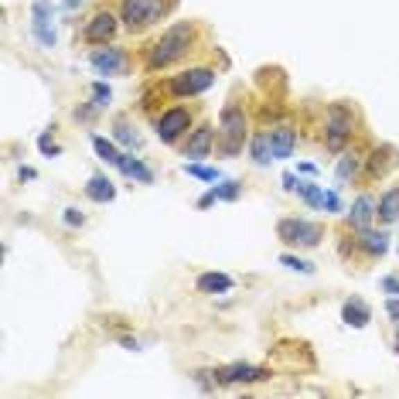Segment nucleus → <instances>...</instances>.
Segmentation results:
<instances>
[{
	"mask_svg": "<svg viewBox=\"0 0 399 399\" xmlns=\"http://www.w3.org/2000/svg\"><path fill=\"white\" fill-rule=\"evenodd\" d=\"M65 3H69V7H76V3H82V0H65Z\"/></svg>",
	"mask_w": 399,
	"mask_h": 399,
	"instance_id": "e433bc0d",
	"label": "nucleus"
},
{
	"mask_svg": "<svg viewBox=\"0 0 399 399\" xmlns=\"http://www.w3.org/2000/svg\"><path fill=\"white\" fill-rule=\"evenodd\" d=\"M270 137H273V158H294V147H297V130L294 126H277V130H270Z\"/></svg>",
	"mask_w": 399,
	"mask_h": 399,
	"instance_id": "4468645a",
	"label": "nucleus"
},
{
	"mask_svg": "<svg viewBox=\"0 0 399 399\" xmlns=\"http://www.w3.org/2000/svg\"><path fill=\"white\" fill-rule=\"evenodd\" d=\"M246 133H249V123H246V110L239 103H229L219 117V154L222 158H236L246 144Z\"/></svg>",
	"mask_w": 399,
	"mask_h": 399,
	"instance_id": "f03ea898",
	"label": "nucleus"
},
{
	"mask_svg": "<svg viewBox=\"0 0 399 399\" xmlns=\"http://www.w3.org/2000/svg\"><path fill=\"white\" fill-rule=\"evenodd\" d=\"M352 133H355V113H352V106L348 103H331L328 113H324V147L331 154H338V151H345V144L352 140Z\"/></svg>",
	"mask_w": 399,
	"mask_h": 399,
	"instance_id": "7ed1b4c3",
	"label": "nucleus"
},
{
	"mask_svg": "<svg viewBox=\"0 0 399 399\" xmlns=\"http://www.w3.org/2000/svg\"><path fill=\"white\" fill-rule=\"evenodd\" d=\"M300 198L307 201L311 208H321V201H324V188H318V185H311V181H300L297 178V188H294Z\"/></svg>",
	"mask_w": 399,
	"mask_h": 399,
	"instance_id": "5701e85b",
	"label": "nucleus"
},
{
	"mask_svg": "<svg viewBox=\"0 0 399 399\" xmlns=\"http://www.w3.org/2000/svg\"><path fill=\"white\" fill-rule=\"evenodd\" d=\"M164 17V0H123L120 21L126 31H144Z\"/></svg>",
	"mask_w": 399,
	"mask_h": 399,
	"instance_id": "20e7f679",
	"label": "nucleus"
},
{
	"mask_svg": "<svg viewBox=\"0 0 399 399\" xmlns=\"http://www.w3.org/2000/svg\"><path fill=\"white\" fill-rule=\"evenodd\" d=\"M215 195H219V201H236L239 198V181H222V185H215Z\"/></svg>",
	"mask_w": 399,
	"mask_h": 399,
	"instance_id": "cd10ccee",
	"label": "nucleus"
},
{
	"mask_svg": "<svg viewBox=\"0 0 399 399\" xmlns=\"http://www.w3.org/2000/svg\"><path fill=\"white\" fill-rule=\"evenodd\" d=\"M359 249L362 253H368V256H382V253L389 249V236H386V232H372V229H365V232H359Z\"/></svg>",
	"mask_w": 399,
	"mask_h": 399,
	"instance_id": "6ab92c4d",
	"label": "nucleus"
},
{
	"mask_svg": "<svg viewBox=\"0 0 399 399\" xmlns=\"http://www.w3.org/2000/svg\"><path fill=\"white\" fill-rule=\"evenodd\" d=\"M117 28H120V21H117L113 10H96V14L85 21L82 38L89 41V44H110L113 35H117Z\"/></svg>",
	"mask_w": 399,
	"mask_h": 399,
	"instance_id": "1a4fd4ad",
	"label": "nucleus"
},
{
	"mask_svg": "<svg viewBox=\"0 0 399 399\" xmlns=\"http://www.w3.org/2000/svg\"><path fill=\"white\" fill-rule=\"evenodd\" d=\"M195 287H198V294H229L232 290V277H226V273H201Z\"/></svg>",
	"mask_w": 399,
	"mask_h": 399,
	"instance_id": "aec40b11",
	"label": "nucleus"
},
{
	"mask_svg": "<svg viewBox=\"0 0 399 399\" xmlns=\"http://www.w3.org/2000/svg\"><path fill=\"white\" fill-rule=\"evenodd\" d=\"M362 167V158L359 154H345V158L338 160V181H348V178H355Z\"/></svg>",
	"mask_w": 399,
	"mask_h": 399,
	"instance_id": "b1692460",
	"label": "nucleus"
},
{
	"mask_svg": "<svg viewBox=\"0 0 399 399\" xmlns=\"http://www.w3.org/2000/svg\"><path fill=\"white\" fill-rule=\"evenodd\" d=\"M85 195H89L92 201H99V205H106V201L117 198V185H113L106 174H92L89 185H85Z\"/></svg>",
	"mask_w": 399,
	"mask_h": 399,
	"instance_id": "2eb2a0df",
	"label": "nucleus"
},
{
	"mask_svg": "<svg viewBox=\"0 0 399 399\" xmlns=\"http://www.w3.org/2000/svg\"><path fill=\"white\" fill-rule=\"evenodd\" d=\"M215 140H219V130L215 126H208V123H201L192 130V137H188V144H185V158L188 160H201L212 154V147H215Z\"/></svg>",
	"mask_w": 399,
	"mask_h": 399,
	"instance_id": "9b49d317",
	"label": "nucleus"
},
{
	"mask_svg": "<svg viewBox=\"0 0 399 399\" xmlns=\"http://www.w3.org/2000/svg\"><path fill=\"white\" fill-rule=\"evenodd\" d=\"M212 82H215V72L201 65V69H188V72L174 76L167 82V92L178 96V99H188V96H201L205 89H212Z\"/></svg>",
	"mask_w": 399,
	"mask_h": 399,
	"instance_id": "423d86ee",
	"label": "nucleus"
},
{
	"mask_svg": "<svg viewBox=\"0 0 399 399\" xmlns=\"http://www.w3.org/2000/svg\"><path fill=\"white\" fill-rule=\"evenodd\" d=\"M120 171L126 174V178L140 181V185H151V181H154V174H151V171H147L140 160H137V158H126V154H123V160H120Z\"/></svg>",
	"mask_w": 399,
	"mask_h": 399,
	"instance_id": "412c9836",
	"label": "nucleus"
},
{
	"mask_svg": "<svg viewBox=\"0 0 399 399\" xmlns=\"http://www.w3.org/2000/svg\"><path fill=\"white\" fill-rule=\"evenodd\" d=\"M375 219H379L382 226H393V222H399V188H389V192L379 198Z\"/></svg>",
	"mask_w": 399,
	"mask_h": 399,
	"instance_id": "a211bd4d",
	"label": "nucleus"
},
{
	"mask_svg": "<svg viewBox=\"0 0 399 399\" xmlns=\"http://www.w3.org/2000/svg\"><path fill=\"white\" fill-rule=\"evenodd\" d=\"M382 290L396 297V294H399V280H396V277H386V280H382Z\"/></svg>",
	"mask_w": 399,
	"mask_h": 399,
	"instance_id": "72a5a7b5",
	"label": "nucleus"
},
{
	"mask_svg": "<svg viewBox=\"0 0 399 399\" xmlns=\"http://www.w3.org/2000/svg\"><path fill=\"white\" fill-rule=\"evenodd\" d=\"M283 188L294 192V188H297V178H294V174H283Z\"/></svg>",
	"mask_w": 399,
	"mask_h": 399,
	"instance_id": "c9c22d12",
	"label": "nucleus"
},
{
	"mask_svg": "<svg viewBox=\"0 0 399 399\" xmlns=\"http://www.w3.org/2000/svg\"><path fill=\"white\" fill-rule=\"evenodd\" d=\"M62 219H65V226H72V229L85 222V215H82L79 208H65V215H62Z\"/></svg>",
	"mask_w": 399,
	"mask_h": 399,
	"instance_id": "c756f323",
	"label": "nucleus"
},
{
	"mask_svg": "<svg viewBox=\"0 0 399 399\" xmlns=\"http://www.w3.org/2000/svg\"><path fill=\"white\" fill-rule=\"evenodd\" d=\"M215 201H219V195H215V188H212V192H205L198 198V208H208V205H215Z\"/></svg>",
	"mask_w": 399,
	"mask_h": 399,
	"instance_id": "f704fd0d",
	"label": "nucleus"
},
{
	"mask_svg": "<svg viewBox=\"0 0 399 399\" xmlns=\"http://www.w3.org/2000/svg\"><path fill=\"white\" fill-rule=\"evenodd\" d=\"M110 99H113L110 85H106V82H92V103H96L99 110H106V106H110Z\"/></svg>",
	"mask_w": 399,
	"mask_h": 399,
	"instance_id": "bb28decb",
	"label": "nucleus"
},
{
	"mask_svg": "<svg viewBox=\"0 0 399 399\" xmlns=\"http://www.w3.org/2000/svg\"><path fill=\"white\" fill-rule=\"evenodd\" d=\"M188 126H192V110L174 106V110L160 113V120H158V140H160V144H178V137H181V133H188Z\"/></svg>",
	"mask_w": 399,
	"mask_h": 399,
	"instance_id": "9d476101",
	"label": "nucleus"
},
{
	"mask_svg": "<svg viewBox=\"0 0 399 399\" xmlns=\"http://www.w3.org/2000/svg\"><path fill=\"white\" fill-rule=\"evenodd\" d=\"M185 171H188L192 178H201V181H219V171H215V167H205V164H198V160H188Z\"/></svg>",
	"mask_w": 399,
	"mask_h": 399,
	"instance_id": "393cba45",
	"label": "nucleus"
},
{
	"mask_svg": "<svg viewBox=\"0 0 399 399\" xmlns=\"http://www.w3.org/2000/svg\"><path fill=\"white\" fill-rule=\"evenodd\" d=\"M277 236L290 246H300V249H314L324 239V229L318 222H307V219H280L277 222Z\"/></svg>",
	"mask_w": 399,
	"mask_h": 399,
	"instance_id": "39448f33",
	"label": "nucleus"
},
{
	"mask_svg": "<svg viewBox=\"0 0 399 399\" xmlns=\"http://www.w3.org/2000/svg\"><path fill=\"white\" fill-rule=\"evenodd\" d=\"M31 31H35V38H38L44 48H51V44H55V28H51V3H48V0H38V3L31 7Z\"/></svg>",
	"mask_w": 399,
	"mask_h": 399,
	"instance_id": "f8f14e48",
	"label": "nucleus"
},
{
	"mask_svg": "<svg viewBox=\"0 0 399 399\" xmlns=\"http://www.w3.org/2000/svg\"><path fill=\"white\" fill-rule=\"evenodd\" d=\"M92 147H96V154L106 160V164H113V167H120L123 154L117 151V144L113 140H106V137H92Z\"/></svg>",
	"mask_w": 399,
	"mask_h": 399,
	"instance_id": "4be33fe9",
	"label": "nucleus"
},
{
	"mask_svg": "<svg viewBox=\"0 0 399 399\" xmlns=\"http://www.w3.org/2000/svg\"><path fill=\"white\" fill-rule=\"evenodd\" d=\"M396 352H399V341H396Z\"/></svg>",
	"mask_w": 399,
	"mask_h": 399,
	"instance_id": "4c0bfd02",
	"label": "nucleus"
},
{
	"mask_svg": "<svg viewBox=\"0 0 399 399\" xmlns=\"http://www.w3.org/2000/svg\"><path fill=\"white\" fill-rule=\"evenodd\" d=\"M375 198L372 195H359L355 205H352V212H348V226L355 229V232H365V229H372V219H375Z\"/></svg>",
	"mask_w": 399,
	"mask_h": 399,
	"instance_id": "ddd939ff",
	"label": "nucleus"
},
{
	"mask_svg": "<svg viewBox=\"0 0 399 399\" xmlns=\"http://www.w3.org/2000/svg\"><path fill=\"white\" fill-rule=\"evenodd\" d=\"M280 263H283L287 270H297V273H314V263H307V260H300V256H290V253H283Z\"/></svg>",
	"mask_w": 399,
	"mask_h": 399,
	"instance_id": "a878e982",
	"label": "nucleus"
},
{
	"mask_svg": "<svg viewBox=\"0 0 399 399\" xmlns=\"http://www.w3.org/2000/svg\"><path fill=\"white\" fill-rule=\"evenodd\" d=\"M249 154H253V160L260 164V167H266L273 158V137H270V130H260L253 140H249Z\"/></svg>",
	"mask_w": 399,
	"mask_h": 399,
	"instance_id": "f3484780",
	"label": "nucleus"
},
{
	"mask_svg": "<svg viewBox=\"0 0 399 399\" xmlns=\"http://www.w3.org/2000/svg\"><path fill=\"white\" fill-rule=\"evenodd\" d=\"M89 65H92L99 76H123V72L130 69V58H126V51L117 48V44H103V48H96V51L89 55Z\"/></svg>",
	"mask_w": 399,
	"mask_h": 399,
	"instance_id": "6e6552de",
	"label": "nucleus"
},
{
	"mask_svg": "<svg viewBox=\"0 0 399 399\" xmlns=\"http://www.w3.org/2000/svg\"><path fill=\"white\" fill-rule=\"evenodd\" d=\"M386 314H389L393 324L399 328V297H389V300H386Z\"/></svg>",
	"mask_w": 399,
	"mask_h": 399,
	"instance_id": "473e14b6",
	"label": "nucleus"
},
{
	"mask_svg": "<svg viewBox=\"0 0 399 399\" xmlns=\"http://www.w3.org/2000/svg\"><path fill=\"white\" fill-rule=\"evenodd\" d=\"M38 151L44 154V158H58V154H62V147L51 140V133H41L38 137Z\"/></svg>",
	"mask_w": 399,
	"mask_h": 399,
	"instance_id": "c85d7f7f",
	"label": "nucleus"
},
{
	"mask_svg": "<svg viewBox=\"0 0 399 399\" xmlns=\"http://www.w3.org/2000/svg\"><path fill=\"white\" fill-rule=\"evenodd\" d=\"M341 321H345L348 328H365V324L372 321V311H368L365 300L352 297V300H345V307H341Z\"/></svg>",
	"mask_w": 399,
	"mask_h": 399,
	"instance_id": "dca6fc26",
	"label": "nucleus"
},
{
	"mask_svg": "<svg viewBox=\"0 0 399 399\" xmlns=\"http://www.w3.org/2000/svg\"><path fill=\"white\" fill-rule=\"evenodd\" d=\"M270 379V368H260V365H246V362H236V365H222L212 372V382L215 386H246V382H266Z\"/></svg>",
	"mask_w": 399,
	"mask_h": 399,
	"instance_id": "0eeeda50",
	"label": "nucleus"
},
{
	"mask_svg": "<svg viewBox=\"0 0 399 399\" xmlns=\"http://www.w3.org/2000/svg\"><path fill=\"white\" fill-rule=\"evenodd\" d=\"M321 208H328V212H338V208H341V201H338V195H334V192H324V201H321Z\"/></svg>",
	"mask_w": 399,
	"mask_h": 399,
	"instance_id": "2f4dec72",
	"label": "nucleus"
},
{
	"mask_svg": "<svg viewBox=\"0 0 399 399\" xmlns=\"http://www.w3.org/2000/svg\"><path fill=\"white\" fill-rule=\"evenodd\" d=\"M117 140L126 144V147H133V140H137V137H133V130H130L126 123H120V126H117Z\"/></svg>",
	"mask_w": 399,
	"mask_h": 399,
	"instance_id": "7c9ffc66",
	"label": "nucleus"
},
{
	"mask_svg": "<svg viewBox=\"0 0 399 399\" xmlns=\"http://www.w3.org/2000/svg\"><path fill=\"white\" fill-rule=\"evenodd\" d=\"M192 44H195V24H188V21L171 24V28L151 44V51H147V69H151V72H160V69L181 62V58L192 51Z\"/></svg>",
	"mask_w": 399,
	"mask_h": 399,
	"instance_id": "f257e3e1",
	"label": "nucleus"
}]
</instances>
